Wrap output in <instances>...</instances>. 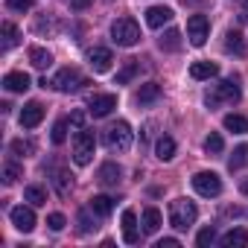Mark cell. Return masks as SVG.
<instances>
[{
    "label": "cell",
    "mask_w": 248,
    "mask_h": 248,
    "mask_svg": "<svg viewBox=\"0 0 248 248\" xmlns=\"http://www.w3.org/2000/svg\"><path fill=\"white\" fill-rule=\"evenodd\" d=\"M91 213H93V210H91V207H88V210H82V213H79V233H91V231H93V228H96V225H93V219H91Z\"/></svg>",
    "instance_id": "37"
},
{
    "label": "cell",
    "mask_w": 248,
    "mask_h": 248,
    "mask_svg": "<svg viewBox=\"0 0 248 248\" xmlns=\"http://www.w3.org/2000/svg\"><path fill=\"white\" fill-rule=\"evenodd\" d=\"M161 99V85L158 82H146V85H140V91L135 93V102L138 105H152V102H158Z\"/></svg>",
    "instance_id": "15"
},
{
    "label": "cell",
    "mask_w": 248,
    "mask_h": 248,
    "mask_svg": "<svg viewBox=\"0 0 248 248\" xmlns=\"http://www.w3.org/2000/svg\"><path fill=\"white\" fill-rule=\"evenodd\" d=\"M123 239H126L129 245H135V242L140 239V233H138V216H135V210H126V213H123Z\"/></svg>",
    "instance_id": "16"
},
{
    "label": "cell",
    "mask_w": 248,
    "mask_h": 248,
    "mask_svg": "<svg viewBox=\"0 0 248 248\" xmlns=\"http://www.w3.org/2000/svg\"><path fill=\"white\" fill-rule=\"evenodd\" d=\"M88 207L93 210V216H108V213L114 210V199H111V196H93Z\"/></svg>",
    "instance_id": "24"
},
{
    "label": "cell",
    "mask_w": 248,
    "mask_h": 248,
    "mask_svg": "<svg viewBox=\"0 0 248 248\" xmlns=\"http://www.w3.org/2000/svg\"><path fill=\"white\" fill-rule=\"evenodd\" d=\"M12 152L21 155V158H27V155L35 152V143H32V140H15V143H12Z\"/></svg>",
    "instance_id": "36"
},
{
    "label": "cell",
    "mask_w": 248,
    "mask_h": 248,
    "mask_svg": "<svg viewBox=\"0 0 248 248\" xmlns=\"http://www.w3.org/2000/svg\"><path fill=\"white\" fill-rule=\"evenodd\" d=\"M207 35H210V21L204 15H190L187 18V38H190V44L193 47H204Z\"/></svg>",
    "instance_id": "8"
},
{
    "label": "cell",
    "mask_w": 248,
    "mask_h": 248,
    "mask_svg": "<svg viewBox=\"0 0 248 248\" xmlns=\"http://www.w3.org/2000/svg\"><path fill=\"white\" fill-rule=\"evenodd\" d=\"M0 30H3V50H12V47L21 41V32H18V27H15V24H9V21H6Z\"/></svg>",
    "instance_id": "29"
},
{
    "label": "cell",
    "mask_w": 248,
    "mask_h": 248,
    "mask_svg": "<svg viewBox=\"0 0 248 248\" xmlns=\"http://www.w3.org/2000/svg\"><path fill=\"white\" fill-rule=\"evenodd\" d=\"M193 190L204 199H213V196L222 193V178L216 172H196L193 175Z\"/></svg>",
    "instance_id": "7"
},
{
    "label": "cell",
    "mask_w": 248,
    "mask_h": 248,
    "mask_svg": "<svg viewBox=\"0 0 248 248\" xmlns=\"http://www.w3.org/2000/svg\"><path fill=\"white\" fill-rule=\"evenodd\" d=\"M161 225H164L161 210H158V207H146V210H143V231H146V233H158Z\"/></svg>",
    "instance_id": "22"
},
{
    "label": "cell",
    "mask_w": 248,
    "mask_h": 248,
    "mask_svg": "<svg viewBox=\"0 0 248 248\" xmlns=\"http://www.w3.org/2000/svg\"><path fill=\"white\" fill-rule=\"evenodd\" d=\"M239 96H242V91H239L236 79H225V82L213 85V88L204 93V102H207V108H219V105H231V102H236Z\"/></svg>",
    "instance_id": "2"
},
{
    "label": "cell",
    "mask_w": 248,
    "mask_h": 248,
    "mask_svg": "<svg viewBox=\"0 0 248 248\" xmlns=\"http://www.w3.org/2000/svg\"><path fill=\"white\" fill-rule=\"evenodd\" d=\"M222 149H225V140H222V135H216V132H213V135H207V138H204V152H210V155H219Z\"/></svg>",
    "instance_id": "33"
},
{
    "label": "cell",
    "mask_w": 248,
    "mask_h": 248,
    "mask_svg": "<svg viewBox=\"0 0 248 248\" xmlns=\"http://www.w3.org/2000/svg\"><path fill=\"white\" fill-rule=\"evenodd\" d=\"M120 178H123V170H120L117 164H102V167H99V181H102V184L117 187Z\"/></svg>",
    "instance_id": "18"
},
{
    "label": "cell",
    "mask_w": 248,
    "mask_h": 248,
    "mask_svg": "<svg viewBox=\"0 0 248 248\" xmlns=\"http://www.w3.org/2000/svg\"><path fill=\"white\" fill-rule=\"evenodd\" d=\"M56 91H62V93H73V91H79L82 85H88L85 82V76L76 70V67H64V70H59L56 73V79L50 82Z\"/></svg>",
    "instance_id": "6"
},
{
    "label": "cell",
    "mask_w": 248,
    "mask_h": 248,
    "mask_svg": "<svg viewBox=\"0 0 248 248\" xmlns=\"http://www.w3.org/2000/svg\"><path fill=\"white\" fill-rule=\"evenodd\" d=\"M9 219H12V225H15L18 231H24V233H30V231L35 228V213H32V207L18 204V207H12Z\"/></svg>",
    "instance_id": "11"
},
{
    "label": "cell",
    "mask_w": 248,
    "mask_h": 248,
    "mask_svg": "<svg viewBox=\"0 0 248 248\" xmlns=\"http://www.w3.org/2000/svg\"><path fill=\"white\" fill-rule=\"evenodd\" d=\"M178 245H181V242H178L175 236H167V239H161V242H158V248H178Z\"/></svg>",
    "instance_id": "41"
},
{
    "label": "cell",
    "mask_w": 248,
    "mask_h": 248,
    "mask_svg": "<svg viewBox=\"0 0 248 248\" xmlns=\"http://www.w3.org/2000/svg\"><path fill=\"white\" fill-rule=\"evenodd\" d=\"M155 155H158L161 161H172V158H175V140H172L170 135L158 138V143H155Z\"/></svg>",
    "instance_id": "21"
},
{
    "label": "cell",
    "mask_w": 248,
    "mask_h": 248,
    "mask_svg": "<svg viewBox=\"0 0 248 248\" xmlns=\"http://www.w3.org/2000/svg\"><path fill=\"white\" fill-rule=\"evenodd\" d=\"M161 50H167V53H175V50H181V32L178 30H167L164 35H161Z\"/></svg>",
    "instance_id": "25"
},
{
    "label": "cell",
    "mask_w": 248,
    "mask_h": 248,
    "mask_svg": "<svg viewBox=\"0 0 248 248\" xmlns=\"http://www.w3.org/2000/svg\"><path fill=\"white\" fill-rule=\"evenodd\" d=\"M70 6H73V9H88L91 0H70Z\"/></svg>",
    "instance_id": "42"
},
{
    "label": "cell",
    "mask_w": 248,
    "mask_h": 248,
    "mask_svg": "<svg viewBox=\"0 0 248 248\" xmlns=\"http://www.w3.org/2000/svg\"><path fill=\"white\" fill-rule=\"evenodd\" d=\"M70 126H73V129H85V114H82V111H73V114H70Z\"/></svg>",
    "instance_id": "40"
},
{
    "label": "cell",
    "mask_w": 248,
    "mask_h": 248,
    "mask_svg": "<svg viewBox=\"0 0 248 248\" xmlns=\"http://www.w3.org/2000/svg\"><path fill=\"white\" fill-rule=\"evenodd\" d=\"M21 175H24L21 164H15V161H6V164H3V181H6V184H15Z\"/></svg>",
    "instance_id": "32"
},
{
    "label": "cell",
    "mask_w": 248,
    "mask_h": 248,
    "mask_svg": "<svg viewBox=\"0 0 248 248\" xmlns=\"http://www.w3.org/2000/svg\"><path fill=\"white\" fill-rule=\"evenodd\" d=\"M219 73V64L216 62H196L193 67H190V76L196 79V82H202V79H213Z\"/></svg>",
    "instance_id": "17"
},
{
    "label": "cell",
    "mask_w": 248,
    "mask_h": 248,
    "mask_svg": "<svg viewBox=\"0 0 248 248\" xmlns=\"http://www.w3.org/2000/svg\"><path fill=\"white\" fill-rule=\"evenodd\" d=\"M47 225H50L53 231H62V228L67 225V219H64L62 213H50V216H47Z\"/></svg>",
    "instance_id": "39"
},
{
    "label": "cell",
    "mask_w": 248,
    "mask_h": 248,
    "mask_svg": "<svg viewBox=\"0 0 248 248\" xmlns=\"http://www.w3.org/2000/svg\"><path fill=\"white\" fill-rule=\"evenodd\" d=\"M30 62H32V67L44 70V67L53 64V56H50V50H44V47H32V50H30Z\"/></svg>",
    "instance_id": "26"
},
{
    "label": "cell",
    "mask_w": 248,
    "mask_h": 248,
    "mask_svg": "<svg viewBox=\"0 0 248 248\" xmlns=\"http://www.w3.org/2000/svg\"><path fill=\"white\" fill-rule=\"evenodd\" d=\"M64 140H67V120H59L56 126H53V143L62 146Z\"/></svg>",
    "instance_id": "35"
},
{
    "label": "cell",
    "mask_w": 248,
    "mask_h": 248,
    "mask_svg": "<svg viewBox=\"0 0 248 248\" xmlns=\"http://www.w3.org/2000/svg\"><path fill=\"white\" fill-rule=\"evenodd\" d=\"M225 129L233 132V135H248V117H242V114H228V117H225Z\"/></svg>",
    "instance_id": "23"
},
{
    "label": "cell",
    "mask_w": 248,
    "mask_h": 248,
    "mask_svg": "<svg viewBox=\"0 0 248 248\" xmlns=\"http://www.w3.org/2000/svg\"><path fill=\"white\" fill-rule=\"evenodd\" d=\"M30 76L24 73V70H12V73H6L3 76V88L9 91V93H24V91H30Z\"/></svg>",
    "instance_id": "13"
},
{
    "label": "cell",
    "mask_w": 248,
    "mask_h": 248,
    "mask_svg": "<svg viewBox=\"0 0 248 248\" xmlns=\"http://www.w3.org/2000/svg\"><path fill=\"white\" fill-rule=\"evenodd\" d=\"M196 219H199V210H196V204H193L190 199H175V202L170 204V225H172V228L187 231Z\"/></svg>",
    "instance_id": "3"
},
{
    "label": "cell",
    "mask_w": 248,
    "mask_h": 248,
    "mask_svg": "<svg viewBox=\"0 0 248 248\" xmlns=\"http://www.w3.org/2000/svg\"><path fill=\"white\" fill-rule=\"evenodd\" d=\"M245 164H248V146L239 143V146L233 149V155L228 158V170H242Z\"/></svg>",
    "instance_id": "28"
},
{
    "label": "cell",
    "mask_w": 248,
    "mask_h": 248,
    "mask_svg": "<svg viewBox=\"0 0 248 248\" xmlns=\"http://www.w3.org/2000/svg\"><path fill=\"white\" fill-rule=\"evenodd\" d=\"M239 190H242V193H248V178H245V181L239 184Z\"/></svg>",
    "instance_id": "43"
},
{
    "label": "cell",
    "mask_w": 248,
    "mask_h": 248,
    "mask_svg": "<svg viewBox=\"0 0 248 248\" xmlns=\"http://www.w3.org/2000/svg\"><path fill=\"white\" fill-rule=\"evenodd\" d=\"M111 38H114V44H120V47H135V44L140 41V27H138L132 18H117V21L111 24Z\"/></svg>",
    "instance_id": "4"
},
{
    "label": "cell",
    "mask_w": 248,
    "mask_h": 248,
    "mask_svg": "<svg viewBox=\"0 0 248 248\" xmlns=\"http://www.w3.org/2000/svg\"><path fill=\"white\" fill-rule=\"evenodd\" d=\"M41 120H44V105L41 102H27L21 108V126L24 129H35Z\"/></svg>",
    "instance_id": "12"
},
{
    "label": "cell",
    "mask_w": 248,
    "mask_h": 248,
    "mask_svg": "<svg viewBox=\"0 0 248 248\" xmlns=\"http://www.w3.org/2000/svg\"><path fill=\"white\" fill-rule=\"evenodd\" d=\"M53 184H56V193H59L62 199H67V196H70V187H73V175H70L67 170H56Z\"/></svg>",
    "instance_id": "19"
},
{
    "label": "cell",
    "mask_w": 248,
    "mask_h": 248,
    "mask_svg": "<svg viewBox=\"0 0 248 248\" xmlns=\"http://www.w3.org/2000/svg\"><path fill=\"white\" fill-rule=\"evenodd\" d=\"M24 199H27L30 204H47V193H44V187H38V184L24 187Z\"/></svg>",
    "instance_id": "30"
},
{
    "label": "cell",
    "mask_w": 248,
    "mask_h": 248,
    "mask_svg": "<svg viewBox=\"0 0 248 248\" xmlns=\"http://www.w3.org/2000/svg\"><path fill=\"white\" fill-rule=\"evenodd\" d=\"M102 140H105V146L111 149V152H129L132 149V126L126 120H117L114 126H108L105 129V135H102Z\"/></svg>",
    "instance_id": "1"
},
{
    "label": "cell",
    "mask_w": 248,
    "mask_h": 248,
    "mask_svg": "<svg viewBox=\"0 0 248 248\" xmlns=\"http://www.w3.org/2000/svg\"><path fill=\"white\" fill-rule=\"evenodd\" d=\"M242 6H245V9H248V0H242Z\"/></svg>",
    "instance_id": "44"
},
{
    "label": "cell",
    "mask_w": 248,
    "mask_h": 248,
    "mask_svg": "<svg viewBox=\"0 0 248 248\" xmlns=\"http://www.w3.org/2000/svg\"><path fill=\"white\" fill-rule=\"evenodd\" d=\"M111 62H114V56H111L108 47H93V50H88V64L93 67V73H108V70H111Z\"/></svg>",
    "instance_id": "10"
},
{
    "label": "cell",
    "mask_w": 248,
    "mask_h": 248,
    "mask_svg": "<svg viewBox=\"0 0 248 248\" xmlns=\"http://www.w3.org/2000/svg\"><path fill=\"white\" fill-rule=\"evenodd\" d=\"M222 245H225V248H242V245H248L245 228H231V231L222 236Z\"/></svg>",
    "instance_id": "20"
},
{
    "label": "cell",
    "mask_w": 248,
    "mask_h": 248,
    "mask_svg": "<svg viewBox=\"0 0 248 248\" xmlns=\"http://www.w3.org/2000/svg\"><path fill=\"white\" fill-rule=\"evenodd\" d=\"M213 242H216V231H213V225H210V228H202L199 236H196V245L207 248V245H213Z\"/></svg>",
    "instance_id": "34"
},
{
    "label": "cell",
    "mask_w": 248,
    "mask_h": 248,
    "mask_svg": "<svg viewBox=\"0 0 248 248\" xmlns=\"http://www.w3.org/2000/svg\"><path fill=\"white\" fill-rule=\"evenodd\" d=\"M138 70H140V62H138V59H129V62H126V67L117 73V85H126L129 79H135V73H138Z\"/></svg>",
    "instance_id": "31"
},
{
    "label": "cell",
    "mask_w": 248,
    "mask_h": 248,
    "mask_svg": "<svg viewBox=\"0 0 248 248\" xmlns=\"http://www.w3.org/2000/svg\"><path fill=\"white\" fill-rule=\"evenodd\" d=\"M32 6H35V0H6V9H12V12H27Z\"/></svg>",
    "instance_id": "38"
},
{
    "label": "cell",
    "mask_w": 248,
    "mask_h": 248,
    "mask_svg": "<svg viewBox=\"0 0 248 248\" xmlns=\"http://www.w3.org/2000/svg\"><path fill=\"white\" fill-rule=\"evenodd\" d=\"M172 21V9L170 6H149L146 9V24L152 27V30H161L164 24H170Z\"/></svg>",
    "instance_id": "14"
},
{
    "label": "cell",
    "mask_w": 248,
    "mask_h": 248,
    "mask_svg": "<svg viewBox=\"0 0 248 248\" xmlns=\"http://www.w3.org/2000/svg\"><path fill=\"white\" fill-rule=\"evenodd\" d=\"M225 50L233 53V56H242V53H245V41H242V35L231 30V32L225 35Z\"/></svg>",
    "instance_id": "27"
},
{
    "label": "cell",
    "mask_w": 248,
    "mask_h": 248,
    "mask_svg": "<svg viewBox=\"0 0 248 248\" xmlns=\"http://www.w3.org/2000/svg\"><path fill=\"white\" fill-rule=\"evenodd\" d=\"M93 146H96V138L91 129H79L76 138H73V161L79 167H88L91 158H93Z\"/></svg>",
    "instance_id": "5"
},
{
    "label": "cell",
    "mask_w": 248,
    "mask_h": 248,
    "mask_svg": "<svg viewBox=\"0 0 248 248\" xmlns=\"http://www.w3.org/2000/svg\"><path fill=\"white\" fill-rule=\"evenodd\" d=\"M114 108H117V96H114V93H93V96L88 99L91 117H108Z\"/></svg>",
    "instance_id": "9"
}]
</instances>
